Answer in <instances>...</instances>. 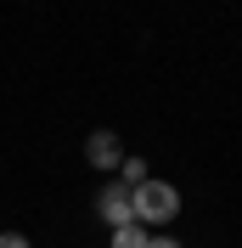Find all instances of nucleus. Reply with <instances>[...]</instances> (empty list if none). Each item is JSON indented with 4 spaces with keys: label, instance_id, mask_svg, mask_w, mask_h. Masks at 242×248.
Masks as SVG:
<instances>
[{
    "label": "nucleus",
    "instance_id": "f257e3e1",
    "mask_svg": "<svg viewBox=\"0 0 242 248\" xmlns=\"http://www.w3.org/2000/svg\"><path fill=\"white\" fill-rule=\"evenodd\" d=\"M175 215H181V192H175L169 181L136 186V226H169Z\"/></svg>",
    "mask_w": 242,
    "mask_h": 248
},
{
    "label": "nucleus",
    "instance_id": "f03ea898",
    "mask_svg": "<svg viewBox=\"0 0 242 248\" xmlns=\"http://www.w3.org/2000/svg\"><path fill=\"white\" fill-rule=\"evenodd\" d=\"M96 215L119 232V226H136V192L124 181H113V186H102V198H96Z\"/></svg>",
    "mask_w": 242,
    "mask_h": 248
},
{
    "label": "nucleus",
    "instance_id": "7ed1b4c3",
    "mask_svg": "<svg viewBox=\"0 0 242 248\" xmlns=\"http://www.w3.org/2000/svg\"><path fill=\"white\" fill-rule=\"evenodd\" d=\"M85 158H91V170H119V164H124L119 136H113V130H96V136L85 141Z\"/></svg>",
    "mask_w": 242,
    "mask_h": 248
},
{
    "label": "nucleus",
    "instance_id": "20e7f679",
    "mask_svg": "<svg viewBox=\"0 0 242 248\" xmlns=\"http://www.w3.org/2000/svg\"><path fill=\"white\" fill-rule=\"evenodd\" d=\"M119 170H124V186H130V192H136V186H147V181H152V175H147V158H124Z\"/></svg>",
    "mask_w": 242,
    "mask_h": 248
},
{
    "label": "nucleus",
    "instance_id": "39448f33",
    "mask_svg": "<svg viewBox=\"0 0 242 248\" xmlns=\"http://www.w3.org/2000/svg\"><path fill=\"white\" fill-rule=\"evenodd\" d=\"M113 248H147V232L141 226H119L113 232Z\"/></svg>",
    "mask_w": 242,
    "mask_h": 248
},
{
    "label": "nucleus",
    "instance_id": "423d86ee",
    "mask_svg": "<svg viewBox=\"0 0 242 248\" xmlns=\"http://www.w3.org/2000/svg\"><path fill=\"white\" fill-rule=\"evenodd\" d=\"M0 248H29V237H17V232H0Z\"/></svg>",
    "mask_w": 242,
    "mask_h": 248
},
{
    "label": "nucleus",
    "instance_id": "0eeeda50",
    "mask_svg": "<svg viewBox=\"0 0 242 248\" xmlns=\"http://www.w3.org/2000/svg\"><path fill=\"white\" fill-rule=\"evenodd\" d=\"M147 248H181L175 237H147Z\"/></svg>",
    "mask_w": 242,
    "mask_h": 248
}]
</instances>
